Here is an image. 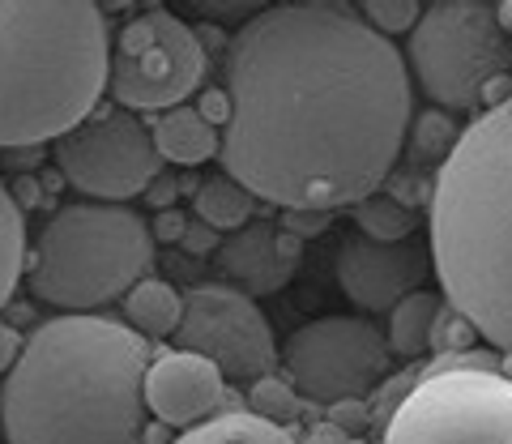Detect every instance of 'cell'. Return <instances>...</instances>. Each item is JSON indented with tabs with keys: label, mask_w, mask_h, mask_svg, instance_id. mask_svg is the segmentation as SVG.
<instances>
[{
	"label": "cell",
	"mask_w": 512,
	"mask_h": 444,
	"mask_svg": "<svg viewBox=\"0 0 512 444\" xmlns=\"http://www.w3.org/2000/svg\"><path fill=\"white\" fill-rule=\"evenodd\" d=\"M380 444H512V380L423 363L419 385L384 423Z\"/></svg>",
	"instance_id": "obj_7"
},
{
	"label": "cell",
	"mask_w": 512,
	"mask_h": 444,
	"mask_svg": "<svg viewBox=\"0 0 512 444\" xmlns=\"http://www.w3.org/2000/svg\"><path fill=\"white\" fill-rule=\"evenodd\" d=\"M444 308V299L436 291H414L402 304L389 312V325H384V338H389V351L402 359H419L431 351V329H436V316Z\"/></svg>",
	"instance_id": "obj_18"
},
{
	"label": "cell",
	"mask_w": 512,
	"mask_h": 444,
	"mask_svg": "<svg viewBox=\"0 0 512 444\" xmlns=\"http://www.w3.org/2000/svg\"><path fill=\"white\" fill-rule=\"evenodd\" d=\"M184 321V295L171 287L167 278L146 274L133 291L124 295V325L137 329L141 338H175V329Z\"/></svg>",
	"instance_id": "obj_16"
},
{
	"label": "cell",
	"mask_w": 512,
	"mask_h": 444,
	"mask_svg": "<svg viewBox=\"0 0 512 444\" xmlns=\"http://www.w3.org/2000/svg\"><path fill=\"white\" fill-rule=\"evenodd\" d=\"M150 137H154L158 158L171 167H201L222 150V133L192 103L163 111V116L154 120Z\"/></svg>",
	"instance_id": "obj_15"
},
{
	"label": "cell",
	"mask_w": 512,
	"mask_h": 444,
	"mask_svg": "<svg viewBox=\"0 0 512 444\" xmlns=\"http://www.w3.org/2000/svg\"><path fill=\"white\" fill-rule=\"evenodd\" d=\"M470 338H474V325L461 316L457 308H440L436 316V329H431V351L436 355H457V351H470Z\"/></svg>",
	"instance_id": "obj_25"
},
{
	"label": "cell",
	"mask_w": 512,
	"mask_h": 444,
	"mask_svg": "<svg viewBox=\"0 0 512 444\" xmlns=\"http://www.w3.org/2000/svg\"><path fill=\"white\" fill-rule=\"evenodd\" d=\"M163 436H167V423H146V444H163Z\"/></svg>",
	"instance_id": "obj_31"
},
{
	"label": "cell",
	"mask_w": 512,
	"mask_h": 444,
	"mask_svg": "<svg viewBox=\"0 0 512 444\" xmlns=\"http://www.w3.org/2000/svg\"><path fill=\"white\" fill-rule=\"evenodd\" d=\"M197 13H210V18H256V5H192Z\"/></svg>",
	"instance_id": "obj_29"
},
{
	"label": "cell",
	"mask_w": 512,
	"mask_h": 444,
	"mask_svg": "<svg viewBox=\"0 0 512 444\" xmlns=\"http://www.w3.org/2000/svg\"><path fill=\"white\" fill-rule=\"evenodd\" d=\"M111 26L90 0H0V150L77 129L107 90Z\"/></svg>",
	"instance_id": "obj_4"
},
{
	"label": "cell",
	"mask_w": 512,
	"mask_h": 444,
	"mask_svg": "<svg viewBox=\"0 0 512 444\" xmlns=\"http://www.w3.org/2000/svg\"><path fill=\"white\" fill-rule=\"evenodd\" d=\"M222 94V171L278 210L376 197L410 129L406 56L346 0L256 9L227 39Z\"/></svg>",
	"instance_id": "obj_1"
},
{
	"label": "cell",
	"mask_w": 512,
	"mask_h": 444,
	"mask_svg": "<svg viewBox=\"0 0 512 444\" xmlns=\"http://www.w3.org/2000/svg\"><path fill=\"white\" fill-rule=\"evenodd\" d=\"M146 201H150V205H158V210H171V201H175V180L158 171L154 184L146 188Z\"/></svg>",
	"instance_id": "obj_28"
},
{
	"label": "cell",
	"mask_w": 512,
	"mask_h": 444,
	"mask_svg": "<svg viewBox=\"0 0 512 444\" xmlns=\"http://www.w3.org/2000/svg\"><path fill=\"white\" fill-rule=\"evenodd\" d=\"M329 218L333 214H320V210H282L278 227L286 235H295V240L303 244V240H316V235H325L329 231Z\"/></svg>",
	"instance_id": "obj_26"
},
{
	"label": "cell",
	"mask_w": 512,
	"mask_h": 444,
	"mask_svg": "<svg viewBox=\"0 0 512 444\" xmlns=\"http://www.w3.org/2000/svg\"><path fill=\"white\" fill-rule=\"evenodd\" d=\"M406 69L419 77L431 103L474 111L483 90L512 69V39L500 5L487 0H436L410 30Z\"/></svg>",
	"instance_id": "obj_6"
},
{
	"label": "cell",
	"mask_w": 512,
	"mask_h": 444,
	"mask_svg": "<svg viewBox=\"0 0 512 444\" xmlns=\"http://www.w3.org/2000/svg\"><path fill=\"white\" fill-rule=\"evenodd\" d=\"M500 18H504V26L512 30V0H504V5H500Z\"/></svg>",
	"instance_id": "obj_33"
},
{
	"label": "cell",
	"mask_w": 512,
	"mask_h": 444,
	"mask_svg": "<svg viewBox=\"0 0 512 444\" xmlns=\"http://www.w3.org/2000/svg\"><path fill=\"white\" fill-rule=\"evenodd\" d=\"M175 351H197L218 372L239 385H256L278 368V342L269 329V316L256 308V299L231 282H197L184 295V321L175 329Z\"/></svg>",
	"instance_id": "obj_11"
},
{
	"label": "cell",
	"mask_w": 512,
	"mask_h": 444,
	"mask_svg": "<svg viewBox=\"0 0 512 444\" xmlns=\"http://www.w3.org/2000/svg\"><path fill=\"white\" fill-rule=\"evenodd\" d=\"M355 222H359V235L367 240H380V244H397V240H410L414 227H419V218L414 210H406L397 197H367L355 205Z\"/></svg>",
	"instance_id": "obj_21"
},
{
	"label": "cell",
	"mask_w": 512,
	"mask_h": 444,
	"mask_svg": "<svg viewBox=\"0 0 512 444\" xmlns=\"http://www.w3.org/2000/svg\"><path fill=\"white\" fill-rule=\"evenodd\" d=\"M18 329H0V372L13 368V359H18Z\"/></svg>",
	"instance_id": "obj_30"
},
{
	"label": "cell",
	"mask_w": 512,
	"mask_h": 444,
	"mask_svg": "<svg viewBox=\"0 0 512 444\" xmlns=\"http://www.w3.org/2000/svg\"><path fill=\"white\" fill-rule=\"evenodd\" d=\"M26 278V210L13 201L9 184L0 180V308L13 299Z\"/></svg>",
	"instance_id": "obj_20"
},
{
	"label": "cell",
	"mask_w": 512,
	"mask_h": 444,
	"mask_svg": "<svg viewBox=\"0 0 512 444\" xmlns=\"http://www.w3.org/2000/svg\"><path fill=\"white\" fill-rule=\"evenodd\" d=\"M261 419H274L286 427V419H299V410H303V398L295 393V385H286V380L278 376H261L252 385V406Z\"/></svg>",
	"instance_id": "obj_22"
},
{
	"label": "cell",
	"mask_w": 512,
	"mask_h": 444,
	"mask_svg": "<svg viewBox=\"0 0 512 444\" xmlns=\"http://www.w3.org/2000/svg\"><path fill=\"white\" fill-rule=\"evenodd\" d=\"M431 269V248L419 240H397L380 244L367 235H346L338 248V282L350 304H359L363 312H384L389 316L406 295L423 291V278Z\"/></svg>",
	"instance_id": "obj_12"
},
{
	"label": "cell",
	"mask_w": 512,
	"mask_h": 444,
	"mask_svg": "<svg viewBox=\"0 0 512 444\" xmlns=\"http://www.w3.org/2000/svg\"><path fill=\"white\" fill-rule=\"evenodd\" d=\"M150 235H154V244H180L184 235H188V218L175 210V205H171V210H158Z\"/></svg>",
	"instance_id": "obj_27"
},
{
	"label": "cell",
	"mask_w": 512,
	"mask_h": 444,
	"mask_svg": "<svg viewBox=\"0 0 512 444\" xmlns=\"http://www.w3.org/2000/svg\"><path fill=\"white\" fill-rule=\"evenodd\" d=\"M192 205H197L201 227H210L218 235H231L239 227H248L252 214H256V197L239 180H231L227 171H222V176L201 180L197 193H192Z\"/></svg>",
	"instance_id": "obj_19"
},
{
	"label": "cell",
	"mask_w": 512,
	"mask_h": 444,
	"mask_svg": "<svg viewBox=\"0 0 512 444\" xmlns=\"http://www.w3.org/2000/svg\"><path fill=\"white\" fill-rule=\"evenodd\" d=\"M56 167L86 201L124 205L146 197V188L163 171L150 129L124 107H94L90 116L56 137Z\"/></svg>",
	"instance_id": "obj_10"
},
{
	"label": "cell",
	"mask_w": 512,
	"mask_h": 444,
	"mask_svg": "<svg viewBox=\"0 0 512 444\" xmlns=\"http://www.w3.org/2000/svg\"><path fill=\"white\" fill-rule=\"evenodd\" d=\"M444 304L500 355L512 351V99L466 124L427 197Z\"/></svg>",
	"instance_id": "obj_3"
},
{
	"label": "cell",
	"mask_w": 512,
	"mask_h": 444,
	"mask_svg": "<svg viewBox=\"0 0 512 444\" xmlns=\"http://www.w3.org/2000/svg\"><path fill=\"white\" fill-rule=\"evenodd\" d=\"M282 368L303 402L342 406L359 402L393 368L384 329L367 316H316L282 346Z\"/></svg>",
	"instance_id": "obj_9"
},
{
	"label": "cell",
	"mask_w": 512,
	"mask_h": 444,
	"mask_svg": "<svg viewBox=\"0 0 512 444\" xmlns=\"http://www.w3.org/2000/svg\"><path fill=\"white\" fill-rule=\"evenodd\" d=\"M150 222L128 205L69 201L47 218L26 261V291L60 312H99L150 274Z\"/></svg>",
	"instance_id": "obj_5"
},
{
	"label": "cell",
	"mask_w": 512,
	"mask_h": 444,
	"mask_svg": "<svg viewBox=\"0 0 512 444\" xmlns=\"http://www.w3.org/2000/svg\"><path fill=\"white\" fill-rule=\"evenodd\" d=\"M359 13L367 18V26H376L384 39L402 35V30H414L423 18V5L419 0H363Z\"/></svg>",
	"instance_id": "obj_23"
},
{
	"label": "cell",
	"mask_w": 512,
	"mask_h": 444,
	"mask_svg": "<svg viewBox=\"0 0 512 444\" xmlns=\"http://www.w3.org/2000/svg\"><path fill=\"white\" fill-rule=\"evenodd\" d=\"M303 257V244L286 235L278 222H248L231 235H222L214 248L218 269L231 278V287L244 295H274L295 278Z\"/></svg>",
	"instance_id": "obj_14"
},
{
	"label": "cell",
	"mask_w": 512,
	"mask_h": 444,
	"mask_svg": "<svg viewBox=\"0 0 512 444\" xmlns=\"http://www.w3.org/2000/svg\"><path fill=\"white\" fill-rule=\"evenodd\" d=\"M171 444H299L282 423L261 419L256 410H218L197 427H184Z\"/></svg>",
	"instance_id": "obj_17"
},
{
	"label": "cell",
	"mask_w": 512,
	"mask_h": 444,
	"mask_svg": "<svg viewBox=\"0 0 512 444\" xmlns=\"http://www.w3.org/2000/svg\"><path fill=\"white\" fill-rule=\"evenodd\" d=\"M500 376H508V380H512V351H508V355H500Z\"/></svg>",
	"instance_id": "obj_32"
},
{
	"label": "cell",
	"mask_w": 512,
	"mask_h": 444,
	"mask_svg": "<svg viewBox=\"0 0 512 444\" xmlns=\"http://www.w3.org/2000/svg\"><path fill=\"white\" fill-rule=\"evenodd\" d=\"M205 77V43L171 9H141L111 35L107 94L124 111H171Z\"/></svg>",
	"instance_id": "obj_8"
},
{
	"label": "cell",
	"mask_w": 512,
	"mask_h": 444,
	"mask_svg": "<svg viewBox=\"0 0 512 444\" xmlns=\"http://www.w3.org/2000/svg\"><path fill=\"white\" fill-rule=\"evenodd\" d=\"M457 137H461V129L444 116V111H423L419 124H414V146L431 158H440V163L448 158V150L457 146Z\"/></svg>",
	"instance_id": "obj_24"
},
{
	"label": "cell",
	"mask_w": 512,
	"mask_h": 444,
	"mask_svg": "<svg viewBox=\"0 0 512 444\" xmlns=\"http://www.w3.org/2000/svg\"><path fill=\"white\" fill-rule=\"evenodd\" d=\"M141 398L146 410L167 423V427H197L210 415L222 410L227 398V376L218 372V363H210L197 351H163L150 359L146 380H141Z\"/></svg>",
	"instance_id": "obj_13"
},
{
	"label": "cell",
	"mask_w": 512,
	"mask_h": 444,
	"mask_svg": "<svg viewBox=\"0 0 512 444\" xmlns=\"http://www.w3.org/2000/svg\"><path fill=\"white\" fill-rule=\"evenodd\" d=\"M150 342L120 316L60 312L30 329L0 380L9 444H146Z\"/></svg>",
	"instance_id": "obj_2"
}]
</instances>
